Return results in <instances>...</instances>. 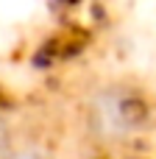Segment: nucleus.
I'll use <instances>...</instances> for the list:
<instances>
[{"label": "nucleus", "instance_id": "obj_3", "mask_svg": "<svg viewBox=\"0 0 156 159\" xmlns=\"http://www.w3.org/2000/svg\"><path fill=\"white\" fill-rule=\"evenodd\" d=\"M11 143H14V131H11V126H8V120L0 115V157L11 148Z\"/></svg>", "mask_w": 156, "mask_h": 159}, {"label": "nucleus", "instance_id": "obj_2", "mask_svg": "<svg viewBox=\"0 0 156 159\" xmlns=\"http://www.w3.org/2000/svg\"><path fill=\"white\" fill-rule=\"evenodd\" d=\"M0 159H50V154L45 151V148H39V145H33V143H11V148L3 154Z\"/></svg>", "mask_w": 156, "mask_h": 159}, {"label": "nucleus", "instance_id": "obj_1", "mask_svg": "<svg viewBox=\"0 0 156 159\" xmlns=\"http://www.w3.org/2000/svg\"><path fill=\"white\" fill-rule=\"evenodd\" d=\"M87 123L92 126V131L103 140H112V137H120V134H128L131 129H137L142 112L137 106V101L123 92V89H100L89 106H87Z\"/></svg>", "mask_w": 156, "mask_h": 159}]
</instances>
